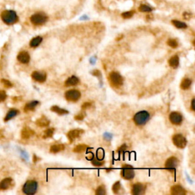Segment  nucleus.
<instances>
[{"instance_id": "aec40b11", "label": "nucleus", "mask_w": 195, "mask_h": 195, "mask_svg": "<svg viewBox=\"0 0 195 195\" xmlns=\"http://www.w3.org/2000/svg\"><path fill=\"white\" fill-rule=\"evenodd\" d=\"M34 134V132L32 130H31L29 127H24L22 130V137L23 139H28L31 136H33Z\"/></svg>"}, {"instance_id": "393cba45", "label": "nucleus", "mask_w": 195, "mask_h": 195, "mask_svg": "<svg viewBox=\"0 0 195 195\" xmlns=\"http://www.w3.org/2000/svg\"><path fill=\"white\" fill-rule=\"evenodd\" d=\"M191 83H192V81H191V79H188V78H185V79H184L182 80L181 83V88L184 90H187L191 87Z\"/></svg>"}, {"instance_id": "c9c22d12", "label": "nucleus", "mask_w": 195, "mask_h": 195, "mask_svg": "<svg viewBox=\"0 0 195 195\" xmlns=\"http://www.w3.org/2000/svg\"><path fill=\"white\" fill-rule=\"evenodd\" d=\"M133 14H134V12H133V11H130V12H124L121 15H122V17L124 18H131L133 15Z\"/></svg>"}, {"instance_id": "f8f14e48", "label": "nucleus", "mask_w": 195, "mask_h": 195, "mask_svg": "<svg viewBox=\"0 0 195 195\" xmlns=\"http://www.w3.org/2000/svg\"><path fill=\"white\" fill-rule=\"evenodd\" d=\"M32 79L34 80V81H37L38 82H44L46 81V79H47V75H46L45 73H43V72H38L35 71L33 72L31 75Z\"/></svg>"}, {"instance_id": "c756f323", "label": "nucleus", "mask_w": 195, "mask_h": 195, "mask_svg": "<svg viewBox=\"0 0 195 195\" xmlns=\"http://www.w3.org/2000/svg\"><path fill=\"white\" fill-rule=\"evenodd\" d=\"M121 190V185L120 181H117L114 184L112 187V191L114 194H118L119 191Z\"/></svg>"}, {"instance_id": "a19ab883", "label": "nucleus", "mask_w": 195, "mask_h": 195, "mask_svg": "<svg viewBox=\"0 0 195 195\" xmlns=\"http://www.w3.org/2000/svg\"><path fill=\"white\" fill-rule=\"evenodd\" d=\"M92 75H96V76H101V72L99 70H95L92 72Z\"/></svg>"}, {"instance_id": "bb28decb", "label": "nucleus", "mask_w": 195, "mask_h": 195, "mask_svg": "<svg viewBox=\"0 0 195 195\" xmlns=\"http://www.w3.org/2000/svg\"><path fill=\"white\" fill-rule=\"evenodd\" d=\"M87 149H88V146L86 145H85V144H79V145H77L73 149V152H76V153H81V152L86 151Z\"/></svg>"}, {"instance_id": "473e14b6", "label": "nucleus", "mask_w": 195, "mask_h": 195, "mask_svg": "<svg viewBox=\"0 0 195 195\" xmlns=\"http://www.w3.org/2000/svg\"><path fill=\"white\" fill-rule=\"evenodd\" d=\"M139 10L142 12H152V8L150 7V6H146V5H141L140 6V8H139Z\"/></svg>"}, {"instance_id": "7c9ffc66", "label": "nucleus", "mask_w": 195, "mask_h": 195, "mask_svg": "<svg viewBox=\"0 0 195 195\" xmlns=\"http://www.w3.org/2000/svg\"><path fill=\"white\" fill-rule=\"evenodd\" d=\"M105 194H106V189L105 185H100L95 191V194L97 195H105Z\"/></svg>"}, {"instance_id": "5701e85b", "label": "nucleus", "mask_w": 195, "mask_h": 195, "mask_svg": "<svg viewBox=\"0 0 195 195\" xmlns=\"http://www.w3.org/2000/svg\"><path fill=\"white\" fill-rule=\"evenodd\" d=\"M38 104H39V101H31V102L26 104V105L24 106V111L34 110V109L38 106Z\"/></svg>"}, {"instance_id": "4be33fe9", "label": "nucleus", "mask_w": 195, "mask_h": 195, "mask_svg": "<svg viewBox=\"0 0 195 195\" xmlns=\"http://www.w3.org/2000/svg\"><path fill=\"white\" fill-rule=\"evenodd\" d=\"M43 41V38L41 37H40V36H38V37H35V38H34L33 39L30 41V46L31 47V48H37L38 46L41 44V43Z\"/></svg>"}, {"instance_id": "423d86ee", "label": "nucleus", "mask_w": 195, "mask_h": 195, "mask_svg": "<svg viewBox=\"0 0 195 195\" xmlns=\"http://www.w3.org/2000/svg\"><path fill=\"white\" fill-rule=\"evenodd\" d=\"M48 21V16L43 13H36L31 17V22L34 25H41Z\"/></svg>"}, {"instance_id": "6e6552de", "label": "nucleus", "mask_w": 195, "mask_h": 195, "mask_svg": "<svg viewBox=\"0 0 195 195\" xmlns=\"http://www.w3.org/2000/svg\"><path fill=\"white\" fill-rule=\"evenodd\" d=\"M80 97H81V93L76 89H71V90L66 92L65 93L66 99L69 101L75 102L80 99Z\"/></svg>"}, {"instance_id": "dca6fc26", "label": "nucleus", "mask_w": 195, "mask_h": 195, "mask_svg": "<svg viewBox=\"0 0 195 195\" xmlns=\"http://www.w3.org/2000/svg\"><path fill=\"white\" fill-rule=\"evenodd\" d=\"M12 185V179L10 178H6L0 182V190H6L9 188Z\"/></svg>"}, {"instance_id": "ddd939ff", "label": "nucleus", "mask_w": 195, "mask_h": 195, "mask_svg": "<svg viewBox=\"0 0 195 195\" xmlns=\"http://www.w3.org/2000/svg\"><path fill=\"white\" fill-rule=\"evenodd\" d=\"M17 58H18V60L20 62V63H24V64L29 63L30 61L29 53L26 51L20 52V53H18V57H17Z\"/></svg>"}, {"instance_id": "f257e3e1", "label": "nucleus", "mask_w": 195, "mask_h": 195, "mask_svg": "<svg viewBox=\"0 0 195 195\" xmlns=\"http://www.w3.org/2000/svg\"><path fill=\"white\" fill-rule=\"evenodd\" d=\"M1 18L6 24H13L18 22V18L16 12L12 10H6L2 12Z\"/></svg>"}, {"instance_id": "f03ea898", "label": "nucleus", "mask_w": 195, "mask_h": 195, "mask_svg": "<svg viewBox=\"0 0 195 195\" xmlns=\"http://www.w3.org/2000/svg\"><path fill=\"white\" fill-rule=\"evenodd\" d=\"M150 114L146 110H141L136 113L133 116L134 123L137 126H143L144 124H146L148 120H150Z\"/></svg>"}, {"instance_id": "4c0bfd02", "label": "nucleus", "mask_w": 195, "mask_h": 195, "mask_svg": "<svg viewBox=\"0 0 195 195\" xmlns=\"http://www.w3.org/2000/svg\"><path fill=\"white\" fill-rule=\"evenodd\" d=\"M1 82L3 84V85H5V86L6 87V88H10V87L12 86V84L11 82H10L8 80H6V79H2L1 80Z\"/></svg>"}, {"instance_id": "f704fd0d", "label": "nucleus", "mask_w": 195, "mask_h": 195, "mask_svg": "<svg viewBox=\"0 0 195 195\" xmlns=\"http://www.w3.org/2000/svg\"><path fill=\"white\" fill-rule=\"evenodd\" d=\"M105 157V152L103 151L102 149H99L98 151H97V159H98L102 160Z\"/></svg>"}, {"instance_id": "a211bd4d", "label": "nucleus", "mask_w": 195, "mask_h": 195, "mask_svg": "<svg viewBox=\"0 0 195 195\" xmlns=\"http://www.w3.org/2000/svg\"><path fill=\"white\" fill-rule=\"evenodd\" d=\"M36 124L41 127H48L49 125L50 120L45 116H42L41 118L36 120Z\"/></svg>"}, {"instance_id": "c85d7f7f", "label": "nucleus", "mask_w": 195, "mask_h": 195, "mask_svg": "<svg viewBox=\"0 0 195 195\" xmlns=\"http://www.w3.org/2000/svg\"><path fill=\"white\" fill-rule=\"evenodd\" d=\"M54 131H55V129L54 128H48V130H45L44 132V135H43V138H50L52 137L54 133Z\"/></svg>"}, {"instance_id": "9b49d317", "label": "nucleus", "mask_w": 195, "mask_h": 195, "mask_svg": "<svg viewBox=\"0 0 195 195\" xmlns=\"http://www.w3.org/2000/svg\"><path fill=\"white\" fill-rule=\"evenodd\" d=\"M84 133V130H80V129H75V130H70L68 133L66 134L67 137L69 138V141H70V143H73V141L75 139L78 138L79 136H80L82 135V134Z\"/></svg>"}, {"instance_id": "0eeeda50", "label": "nucleus", "mask_w": 195, "mask_h": 195, "mask_svg": "<svg viewBox=\"0 0 195 195\" xmlns=\"http://www.w3.org/2000/svg\"><path fill=\"white\" fill-rule=\"evenodd\" d=\"M172 142L175 146L180 149H184L187 145V140L181 133L175 134L172 137Z\"/></svg>"}, {"instance_id": "2f4dec72", "label": "nucleus", "mask_w": 195, "mask_h": 195, "mask_svg": "<svg viewBox=\"0 0 195 195\" xmlns=\"http://www.w3.org/2000/svg\"><path fill=\"white\" fill-rule=\"evenodd\" d=\"M92 163L95 166H102L105 164V161H101L100 159L93 158V159H92Z\"/></svg>"}, {"instance_id": "4468645a", "label": "nucleus", "mask_w": 195, "mask_h": 195, "mask_svg": "<svg viewBox=\"0 0 195 195\" xmlns=\"http://www.w3.org/2000/svg\"><path fill=\"white\" fill-rule=\"evenodd\" d=\"M144 186L143 185L140 183H136L135 185H133L132 187V194L133 195H139V194H142L144 192Z\"/></svg>"}, {"instance_id": "79ce46f5", "label": "nucleus", "mask_w": 195, "mask_h": 195, "mask_svg": "<svg viewBox=\"0 0 195 195\" xmlns=\"http://www.w3.org/2000/svg\"><path fill=\"white\" fill-rule=\"evenodd\" d=\"M191 109H192V110H195V108H194V99H192V101H191Z\"/></svg>"}, {"instance_id": "58836bf2", "label": "nucleus", "mask_w": 195, "mask_h": 195, "mask_svg": "<svg viewBox=\"0 0 195 195\" xmlns=\"http://www.w3.org/2000/svg\"><path fill=\"white\" fill-rule=\"evenodd\" d=\"M6 98H7V95H6V92H4V91H0V102L4 101L6 99Z\"/></svg>"}, {"instance_id": "a878e982", "label": "nucleus", "mask_w": 195, "mask_h": 195, "mask_svg": "<svg viewBox=\"0 0 195 195\" xmlns=\"http://www.w3.org/2000/svg\"><path fill=\"white\" fill-rule=\"evenodd\" d=\"M50 110H51L53 112H55L57 113V114H58L59 115H63V114H66L69 113V111L67 110L60 108H59L58 106H56V105L52 107L51 108H50Z\"/></svg>"}, {"instance_id": "2eb2a0df", "label": "nucleus", "mask_w": 195, "mask_h": 195, "mask_svg": "<svg viewBox=\"0 0 195 195\" xmlns=\"http://www.w3.org/2000/svg\"><path fill=\"white\" fill-rule=\"evenodd\" d=\"M171 194L172 195H185L186 191L181 185H174L171 187Z\"/></svg>"}, {"instance_id": "7ed1b4c3", "label": "nucleus", "mask_w": 195, "mask_h": 195, "mask_svg": "<svg viewBox=\"0 0 195 195\" xmlns=\"http://www.w3.org/2000/svg\"><path fill=\"white\" fill-rule=\"evenodd\" d=\"M109 82L114 87H120L123 85L124 79L117 72H111L108 75Z\"/></svg>"}, {"instance_id": "72a5a7b5", "label": "nucleus", "mask_w": 195, "mask_h": 195, "mask_svg": "<svg viewBox=\"0 0 195 195\" xmlns=\"http://www.w3.org/2000/svg\"><path fill=\"white\" fill-rule=\"evenodd\" d=\"M167 44L169 46V47H171V48H176L178 46V43L177 41L175 39L168 40V41H167Z\"/></svg>"}, {"instance_id": "6ab92c4d", "label": "nucleus", "mask_w": 195, "mask_h": 195, "mask_svg": "<svg viewBox=\"0 0 195 195\" xmlns=\"http://www.w3.org/2000/svg\"><path fill=\"white\" fill-rule=\"evenodd\" d=\"M168 64L172 68H177L179 65V57H178V56L175 55L171 57L168 59Z\"/></svg>"}, {"instance_id": "ea45409f", "label": "nucleus", "mask_w": 195, "mask_h": 195, "mask_svg": "<svg viewBox=\"0 0 195 195\" xmlns=\"http://www.w3.org/2000/svg\"><path fill=\"white\" fill-rule=\"evenodd\" d=\"M91 106H92V103L85 102L82 105V110H85V109H87L88 108H89V107Z\"/></svg>"}, {"instance_id": "b1692460", "label": "nucleus", "mask_w": 195, "mask_h": 195, "mask_svg": "<svg viewBox=\"0 0 195 195\" xmlns=\"http://www.w3.org/2000/svg\"><path fill=\"white\" fill-rule=\"evenodd\" d=\"M18 113L19 112H18V110H17V109H11V110L8 112V114H6V117H5V121H8V120L12 119L13 117H15Z\"/></svg>"}, {"instance_id": "1a4fd4ad", "label": "nucleus", "mask_w": 195, "mask_h": 195, "mask_svg": "<svg viewBox=\"0 0 195 195\" xmlns=\"http://www.w3.org/2000/svg\"><path fill=\"white\" fill-rule=\"evenodd\" d=\"M178 165H179L178 159L175 156H171L166 160V163H165V168L169 171H175Z\"/></svg>"}, {"instance_id": "412c9836", "label": "nucleus", "mask_w": 195, "mask_h": 195, "mask_svg": "<svg viewBox=\"0 0 195 195\" xmlns=\"http://www.w3.org/2000/svg\"><path fill=\"white\" fill-rule=\"evenodd\" d=\"M64 148H65V146L63 144H54V145H52L50 150L52 153H57L60 151H63L64 150Z\"/></svg>"}, {"instance_id": "e433bc0d", "label": "nucleus", "mask_w": 195, "mask_h": 195, "mask_svg": "<svg viewBox=\"0 0 195 195\" xmlns=\"http://www.w3.org/2000/svg\"><path fill=\"white\" fill-rule=\"evenodd\" d=\"M85 113H79V114H78L77 115H75V120H82L84 119V117H85Z\"/></svg>"}, {"instance_id": "9d476101", "label": "nucleus", "mask_w": 195, "mask_h": 195, "mask_svg": "<svg viewBox=\"0 0 195 195\" xmlns=\"http://www.w3.org/2000/svg\"><path fill=\"white\" fill-rule=\"evenodd\" d=\"M169 120L171 124H175V125H179L182 122L183 117L180 113L175 111V112H171L169 114Z\"/></svg>"}, {"instance_id": "cd10ccee", "label": "nucleus", "mask_w": 195, "mask_h": 195, "mask_svg": "<svg viewBox=\"0 0 195 195\" xmlns=\"http://www.w3.org/2000/svg\"><path fill=\"white\" fill-rule=\"evenodd\" d=\"M172 24L175 27H176L177 28H180V29H184V28H187V24L185 23V22H180V21H178V20H172L171 21Z\"/></svg>"}, {"instance_id": "20e7f679", "label": "nucleus", "mask_w": 195, "mask_h": 195, "mask_svg": "<svg viewBox=\"0 0 195 195\" xmlns=\"http://www.w3.org/2000/svg\"><path fill=\"white\" fill-rule=\"evenodd\" d=\"M38 183L35 181H28L23 186V192L25 194H34L38 191Z\"/></svg>"}, {"instance_id": "39448f33", "label": "nucleus", "mask_w": 195, "mask_h": 195, "mask_svg": "<svg viewBox=\"0 0 195 195\" xmlns=\"http://www.w3.org/2000/svg\"><path fill=\"white\" fill-rule=\"evenodd\" d=\"M120 175L123 177V178L126 180H131L133 179L135 176V172H134V168L132 166L130 165H124L121 168V172Z\"/></svg>"}, {"instance_id": "f3484780", "label": "nucleus", "mask_w": 195, "mask_h": 195, "mask_svg": "<svg viewBox=\"0 0 195 195\" xmlns=\"http://www.w3.org/2000/svg\"><path fill=\"white\" fill-rule=\"evenodd\" d=\"M79 78H77L76 76L73 75V76L69 77V79H67L65 82V86H74L76 85L77 84H79Z\"/></svg>"}]
</instances>
